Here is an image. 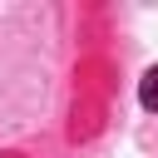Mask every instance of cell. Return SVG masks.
<instances>
[{"mask_svg": "<svg viewBox=\"0 0 158 158\" xmlns=\"http://www.w3.org/2000/svg\"><path fill=\"white\" fill-rule=\"evenodd\" d=\"M138 99H143V109H153V114H158V64L138 79Z\"/></svg>", "mask_w": 158, "mask_h": 158, "instance_id": "obj_1", "label": "cell"}]
</instances>
